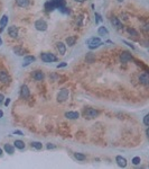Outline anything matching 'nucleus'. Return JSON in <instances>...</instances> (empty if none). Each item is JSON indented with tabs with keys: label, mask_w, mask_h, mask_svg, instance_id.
I'll return each mask as SVG.
<instances>
[{
	"label": "nucleus",
	"mask_w": 149,
	"mask_h": 169,
	"mask_svg": "<svg viewBox=\"0 0 149 169\" xmlns=\"http://www.w3.org/2000/svg\"><path fill=\"white\" fill-rule=\"evenodd\" d=\"M63 7H65V0H48L45 3L46 11H53L54 9L61 10Z\"/></svg>",
	"instance_id": "nucleus-1"
},
{
	"label": "nucleus",
	"mask_w": 149,
	"mask_h": 169,
	"mask_svg": "<svg viewBox=\"0 0 149 169\" xmlns=\"http://www.w3.org/2000/svg\"><path fill=\"white\" fill-rule=\"evenodd\" d=\"M86 44H88L90 50H94V49H97L99 46L102 45L103 42L101 41L100 37H91V38L86 39Z\"/></svg>",
	"instance_id": "nucleus-2"
},
{
	"label": "nucleus",
	"mask_w": 149,
	"mask_h": 169,
	"mask_svg": "<svg viewBox=\"0 0 149 169\" xmlns=\"http://www.w3.org/2000/svg\"><path fill=\"white\" fill-rule=\"evenodd\" d=\"M40 59H42V61L47 62V63L58 61V59H57V56H56L55 54H53V53H47V52L42 53V54H40Z\"/></svg>",
	"instance_id": "nucleus-3"
},
{
	"label": "nucleus",
	"mask_w": 149,
	"mask_h": 169,
	"mask_svg": "<svg viewBox=\"0 0 149 169\" xmlns=\"http://www.w3.org/2000/svg\"><path fill=\"white\" fill-rule=\"evenodd\" d=\"M68 96H70V90L66 89V88H63L57 94V101L58 103H64V101H66L68 99Z\"/></svg>",
	"instance_id": "nucleus-4"
},
{
	"label": "nucleus",
	"mask_w": 149,
	"mask_h": 169,
	"mask_svg": "<svg viewBox=\"0 0 149 169\" xmlns=\"http://www.w3.org/2000/svg\"><path fill=\"white\" fill-rule=\"evenodd\" d=\"M34 26H35V28L37 29V31H39V32H45L46 29H47V27H48V25H47V23H46V20L38 19V20H36L35 22Z\"/></svg>",
	"instance_id": "nucleus-5"
},
{
	"label": "nucleus",
	"mask_w": 149,
	"mask_h": 169,
	"mask_svg": "<svg viewBox=\"0 0 149 169\" xmlns=\"http://www.w3.org/2000/svg\"><path fill=\"white\" fill-rule=\"evenodd\" d=\"M120 62L121 63H128L129 61H131V60H133V56L132 54L130 52H128V51H123L121 54H120Z\"/></svg>",
	"instance_id": "nucleus-6"
},
{
	"label": "nucleus",
	"mask_w": 149,
	"mask_h": 169,
	"mask_svg": "<svg viewBox=\"0 0 149 169\" xmlns=\"http://www.w3.org/2000/svg\"><path fill=\"white\" fill-rule=\"evenodd\" d=\"M8 35L11 37V38H17L18 35H19V29L18 27L13 25V26H9L8 27Z\"/></svg>",
	"instance_id": "nucleus-7"
},
{
	"label": "nucleus",
	"mask_w": 149,
	"mask_h": 169,
	"mask_svg": "<svg viewBox=\"0 0 149 169\" xmlns=\"http://www.w3.org/2000/svg\"><path fill=\"white\" fill-rule=\"evenodd\" d=\"M20 96H21V98H24V99L29 98L30 90H29V88H28L27 84H21V87H20Z\"/></svg>",
	"instance_id": "nucleus-8"
},
{
	"label": "nucleus",
	"mask_w": 149,
	"mask_h": 169,
	"mask_svg": "<svg viewBox=\"0 0 149 169\" xmlns=\"http://www.w3.org/2000/svg\"><path fill=\"white\" fill-rule=\"evenodd\" d=\"M97 115H99V112L95 111L94 108H86V109L84 111V116L86 117V118H89V120L97 117Z\"/></svg>",
	"instance_id": "nucleus-9"
},
{
	"label": "nucleus",
	"mask_w": 149,
	"mask_h": 169,
	"mask_svg": "<svg viewBox=\"0 0 149 169\" xmlns=\"http://www.w3.org/2000/svg\"><path fill=\"white\" fill-rule=\"evenodd\" d=\"M11 81V77L7 71H0V82L2 84H9Z\"/></svg>",
	"instance_id": "nucleus-10"
},
{
	"label": "nucleus",
	"mask_w": 149,
	"mask_h": 169,
	"mask_svg": "<svg viewBox=\"0 0 149 169\" xmlns=\"http://www.w3.org/2000/svg\"><path fill=\"white\" fill-rule=\"evenodd\" d=\"M32 78L35 79L36 81H43L45 79V75L40 70H36V71L32 72Z\"/></svg>",
	"instance_id": "nucleus-11"
},
{
	"label": "nucleus",
	"mask_w": 149,
	"mask_h": 169,
	"mask_svg": "<svg viewBox=\"0 0 149 169\" xmlns=\"http://www.w3.org/2000/svg\"><path fill=\"white\" fill-rule=\"evenodd\" d=\"M111 24H112L113 27H116L117 29H122V27H123L122 23L120 22V19L118 18L117 16H112V17H111Z\"/></svg>",
	"instance_id": "nucleus-12"
},
{
	"label": "nucleus",
	"mask_w": 149,
	"mask_h": 169,
	"mask_svg": "<svg viewBox=\"0 0 149 169\" xmlns=\"http://www.w3.org/2000/svg\"><path fill=\"white\" fill-rule=\"evenodd\" d=\"M116 162H117V165L119 167H121V168H126L127 167V159L122 156L116 157Z\"/></svg>",
	"instance_id": "nucleus-13"
},
{
	"label": "nucleus",
	"mask_w": 149,
	"mask_h": 169,
	"mask_svg": "<svg viewBox=\"0 0 149 169\" xmlns=\"http://www.w3.org/2000/svg\"><path fill=\"white\" fill-rule=\"evenodd\" d=\"M139 81H140V84H145V86H148V84H149V75H148V72H143V73L139 76Z\"/></svg>",
	"instance_id": "nucleus-14"
},
{
	"label": "nucleus",
	"mask_w": 149,
	"mask_h": 169,
	"mask_svg": "<svg viewBox=\"0 0 149 169\" xmlns=\"http://www.w3.org/2000/svg\"><path fill=\"white\" fill-rule=\"evenodd\" d=\"M13 53L15 54H17V55H19V56H24V55H26L27 54V51L24 47H21V46H15L13 49Z\"/></svg>",
	"instance_id": "nucleus-15"
},
{
	"label": "nucleus",
	"mask_w": 149,
	"mask_h": 169,
	"mask_svg": "<svg viewBox=\"0 0 149 169\" xmlns=\"http://www.w3.org/2000/svg\"><path fill=\"white\" fill-rule=\"evenodd\" d=\"M65 117L68 118V120H78V117H80V113L78 112H73V111L66 112L65 113Z\"/></svg>",
	"instance_id": "nucleus-16"
},
{
	"label": "nucleus",
	"mask_w": 149,
	"mask_h": 169,
	"mask_svg": "<svg viewBox=\"0 0 149 169\" xmlns=\"http://www.w3.org/2000/svg\"><path fill=\"white\" fill-rule=\"evenodd\" d=\"M56 49H57V51L59 52L61 55H64L65 53H66V45H65L63 42H57L56 43Z\"/></svg>",
	"instance_id": "nucleus-17"
},
{
	"label": "nucleus",
	"mask_w": 149,
	"mask_h": 169,
	"mask_svg": "<svg viewBox=\"0 0 149 169\" xmlns=\"http://www.w3.org/2000/svg\"><path fill=\"white\" fill-rule=\"evenodd\" d=\"M35 60H36L35 56H32V55H25V56H24L23 67H28V65H29L30 63H32V62L35 61Z\"/></svg>",
	"instance_id": "nucleus-18"
},
{
	"label": "nucleus",
	"mask_w": 149,
	"mask_h": 169,
	"mask_svg": "<svg viewBox=\"0 0 149 169\" xmlns=\"http://www.w3.org/2000/svg\"><path fill=\"white\" fill-rule=\"evenodd\" d=\"M7 24H8V16L3 15L1 17V19H0V32H3V29L7 26Z\"/></svg>",
	"instance_id": "nucleus-19"
},
{
	"label": "nucleus",
	"mask_w": 149,
	"mask_h": 169,
	"mask_svg": "<svg viewBox=\"0 0 149 169\" xmlns=\"http://www.w3.org/2000/svg\"><path fill=\"white\" fill-rule=\"evenodd\" d=\"M3 149H5L6 153H8V154H13V152H15V146L13 144H9V143H6L3 146Z\"/></svg>",
	"instance_id": "nucleus-20"
},
{
	"label": "nucleus",
	"mask_w": 149,
	"mask_h": 169,
	"mask_svg": "<svg viewBox=\"0 0 149 169\" xmlns=\"http://www.w3.org/2000/svg\"><path fill=\"white\" fill-rule=\"evenodd\" d=\"M16 3H17V6L21 7V8H27V7L29 6L30 0H16Z\"/></svg>",
	"instance_id": "nucleus-21"
},
{
	"label": "nucleus",
	"mask_w": 149,
	"mask_h": 169,
	"mask_svg": "<svg viewBox=\"0 0 149 169\" xmlns=\"http://www.w3.org/2000/svg\"><path fill=\"white\" fill-rule=\"evenodd\" d=\"M13 144H15V148H17V149L19 150H23L25 149V146H26V144H25V142L21 140H15V142H13Z\"/></svg>",
	"instance_id": "nucleus-22"
},
{
	"label": "nucleus",
	"mask_w": 149,
	"mask_h": 169,
	"mask_svg": "<svg viewBox=\"0 0 149 169\" xmlns=\"http://www.w3.org/2000/svg\"><path fill=\"white\" fill-rule=\"evenodd\" d=\"M65 42H66V45L73 46L75 44V42H76V37H75V36H68Z\"/></svg>",
	"instance_id": "nucleus-23"
},
{
	"label": "nucleus",
	"mask_w": 149,
	"mask_h": 169,
	"mask_svg": "<svg viewBox=\"0 0 149 169\" xmlns=\"http://www.w3.org/2000/svg\"><path fill=\"white\" fill-rule=\"evenodd\" d=\"M97 34L100 36H104V35H108L109 34V31H108L107 28L104 26H100L99 27V29H97Z\"/></svg>",
	"instance_id": "nucleus-24"
},
{
	"label": "nucleus",
	"mask_w": 149,
	"mask_h": 169,
	"mask_svg": "<svg viewBox=\"0 0 149 169\" xmlns=\"http://www.w3.org/2000/svg\"><path fill=\"white\" fill-rule=\"evenodd\" d=\"M74 158L76 160H78V161H84V160L86 159V156H85L84 153L76 152V153H74Z\"/></svg>",
	"instance_id": "nucleus-25"
},
{
	"label": "nucleus",
	"mask_w": 149,
	"mask_h": 169,
	"mask_svg": "<svg viewBox=\"0 0 149 169\" xmlns=\"http://www.w3.org/2000/svg\"><path fill=\"white\" fill-rule=\"evenodd\" d=\"M30 146H32V148H35L36 150H42V148H43L42 142H38V141H32V142L30 143Z\"/></svg>",
	"instance_id": "nucleus-26"
},
{
	"label": "nucleus",
	"mask_w": 149,
	"mask_h": 169,
	"mask_svg": "<svg viewBox=\"0 0 149 169\" xmlns=\"http://www.w3.org/2000/svg\"><path fill=\"white\" fill-rule=\"evenodd\" d=\"M85 60H86L89 63H92V62L95 60V56H94L93 53L90 52V53H88V54H86V56H85Z\"/></svg>",
	"instance_id": "nucleus-27"
},
{
	"label": "nucleus",
	"mask_w": 149,
	"mask_h": 169,
	"mask_svg": "<svg viewBox=\"0 0 149 169\" xmlns=\"http://www.w3.org/2000/svg\"><path fill=\"white\" fill-rule=\"evenodd\" d=\"M127 32L129 33L131 36H135V37L139 35V34H138V32H137L135 28H132V27H128V28H127Z\"/></svg>",
	"instance_id": "nucleus-28"
},
{
	"label": "nucleus",
	"mask_w": 149,
	"mask_h": 169,
	"mask_svg": "<svg viewBox=\"0 0 149 169\" xmlns=\"http://www.w3.org/2000/svg\"><path fill=\"white\" fill-rule=\"evenodd\" d=\"M140 162H141L140 157H135V158H132V163L135 165V166H138V165H140Z\"/></svg>",
	"instance_id": "nucleus-29"
},
{
	"label": "nucleus",
	"mask_w": 149,
	"mask_h": 169,
	"mask_svg": "<svg viewBox=\"0 0 149 169\" xmlns=\"http://www.w3.org/2000/svg\"><path fill=\"white\" fill-rule=\"evenodd\" d=\"M143 124H145L146 126H149V114H146V115L143 116Z\"/></svg>",
	"instance_id": "nucleus-30"
},
{
	"label": "nucleus",
	"mask_w": 149,
	"mask_h": 169,
	"mask_svg": "<svg viewBox=\"0 0 149 169\" xmlns=\"http://www.w3.org/2000/svg\"><path fill=\"white\" fill-rule=\"evenodd\" d=\"M122 42L124 43V44H126V45H128V46H129V47H131V50H136V46L133 45L132 43H130V42H128V41H126V39H123Z\"/></svg>",
	"instance_id": "nucleus-31"
},
{
	"label": "nucleus",
	"mask_w": 149,
	"mask_h": 169,
	"mask_svg": "<svg viewBox=\"0 0 149 169\" xmlns=\"http://www.w3.org/2000/svg\"><path fill=\"white\" fill-rule=\"evenodd\" d=\"M100 22H102V17H101V15L100 14H97V13H95V23L97 24H99Z\"/></svg>",
	"instance_id": "nucleus-32"
},
{
	"label": "nucleus",
	"mask_w": 149,
	"mask_h": 169,
	"mask_svg": "<svg viewBox=\"0 0 149 169\" xmlns=\"http://www.w3.org/2000/svg\"><path fill=\"white\" fill-rule=\"evenodd\" d=\"M82 20H83V16H78V19H76V24H78V26H82Z\"/></svg>",
	"instance_id": "nucleus-33"
},
{
	"label": "nucleus",
	"mask_w": 149,
	"mask_h": 169,
	"mask_svg": "<svg viewBox=\"0 0 149 169\" xmlns=\"http://www.w3.org/2000/svg\"><path fill=\"white\" fill-rule=\"evenodd\" d=\"M46 148H47L48 150H51V149H55L56 146H55V144H53V143H48V144L46 146Z\"/></svg>",
	"instance_id": "nucleus-34"
},
{
	"label": "nucleus",
	"mask_w": 149,
	"mask_h": 169,
	"mask_svg": "<svg viewBox=\"0 0 149 169\" xmlns=\"http://www.w3.org/2000/svg\"><path fill=\"white\" fill-rule=\"evenodd\" d=\"M66 65H67V63H66V62H62V63H59V64H57V68H65V67H66Z\"/></svg>",
	"instance_id": "nucleus-35"
},
{
	"label": "nucleus",
	"mask_w": 149,
	"mask_h": 169,
	"mask_svg": "<svg viewBox=\"0 0 149 169\" xmlns=\"http://www.w3.org/2000/svg\"><path fill=\"white\" fill-rule=\"evenodd\" d=\"M13 134H17V135H20V137L24 135V133L21 132V131H19V130H15V131H13Z\"/></svg>",
	"instance_id": "nucleus-36"
},
{
	"label": "nucleus",
	"mask_w": 149,
	"mask_h": 169,
	"mask_svg": "<svg viewBox=\"0 0 149 169\" xmlns=\"http://www.w3.org/2000/svg\"><path fill=\"white\" fill-rule=\"evenodd\" d=\"M3 104H5V106H8L10 104V98H6V100L3 101Z\"/></svg>",
	"instance_id": "nucleus-37"
},
{
	"label": "nucleus",
	"mask_w": 149,
	"mask_h": 169,
	"mask_svg": "<svg viewBox=\"0 0 149 169\" xmlns=\"http://www.w3.org/2000/svg\"><path fill=\"white\" fill-rule=\"evenodd\" d=\"M3 100H5V96L2 94H0V105L3 103Z\"/></svg>",
	"instance_id": "nucleus-38"
},
{
	"label": "nucleus",
	"mask_w": 149,
	"mask_h": 169,
	"mask_svg": "<svg viewBox=\"0 0 149 169\" xmlns=\"http://www.w3.org/2000/svg\"><path fill=\"white\" fill-rule=\"evenodd\" d=\"M148 29H149V25L148 24H145V25H143V31H145V32H148Z\"/></svg>",
	"instance_id": "nucleus-39"
},
{
	"label": "nucleus",
	"mask_w": 149,
	"mask_h": 169,
	"mask_svg": "<svg viewBox=\"0 0 149 169\" xmlns=\"http://www.w3.org/2000/svg\"><path fill=\"white\" fill-rule=\"evenodd\" d=\"M121 17H123V19H124V20H128V16H127L126 14H122V15H121Z\"/></svg>",
	"instance_id": "nucleus-40"
},
{
	"label": "nucleus",
	"mask_w": 149,
	"mask_h": 169,
	"mask_svg": "<svg viewBox=\"0 0 149 169\" xmlns=\"http://www.w3.org/2000/svg\"><path fill=\"white\" fill-rule=\"evenodd\" d=\"M75 2H80V3H82V2H84V1H86V0H74Z\"/></svg>",
	"instance_id": "nucleus-41"
},
{
	"label": "nucleus",
	"mask_w": 149,
	"mask_h": 169,
	"mask_svg": "<svg viewBox=\"0 0 149 169\" xmlns=\"http://www.w3.org/2000/svg\"><path fill=\"white\" fill-rule=\"evenodd\" d=\"M2 116H3V112L1 111V109H0V118H1Z\"/></svg>",
	"instance_id": "nucleus-42"
},
{
	"label": "nucleus",
	"mask_w": 149,
	"mask_h": 169,
	"mask_svg": "<svg viewBox=\"0 0 149 169\" xmlns=\"http://www.w3.org/2000/svg\"><path fill=\"white\" fill-rule=\"evenodd\" d=\"M2 45V38H1V36H0V46Z\"/></svg>",
	"instance_id": "nucleus-43"
},
{
	"label": "nucleus",
	"mask_w": 149,
	"mask_h": 169,
	"mask_svg": "<svg viewBox=\"0 0 149 169\" xmlns=\"http://www.w3.org/2000/svg\"><path fill=\"white\" fill-rule=\"evenodd\" d=\"M2 156V149H1V148H0V157Z\"/></svg>",
	"instance_id": "nucleus-44"
},
{
	"label": "nucleus",
	"mask_w": 149,
	"mask_h": 169,
	"mask_svg": "<svg viewBox=\"0 0 149 169\" xmlns=\"http://www.w3.org/2000/svg\"><path fill=\"white\" fill-rule=\"evenodd\" d=\"M118 1H119V2H122V1H123V0H118Z\"/></svg>",
	"instance_id": "nucleus-45"
}]
</instances>
